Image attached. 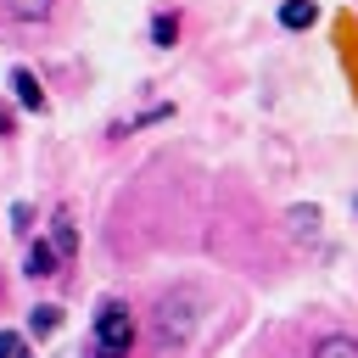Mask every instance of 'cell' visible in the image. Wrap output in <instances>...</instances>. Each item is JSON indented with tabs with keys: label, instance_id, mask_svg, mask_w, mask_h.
Wrapping results in <instances>:
<instances>
[{
	"label": "cell",
	"instance_id": "1",
	"mask_svg": "<svg viewBox=\"0 0 358 358\" xmlns=\"http://www.w3.org/2000/svg\"><path fill=\"white\" fill-rule=\"evenodd\" d=\"M196 319H201V291L196 285H173L162 302H157V341L168 352H179L190 336H196Z\"/></svg>",
	"mask_w": 358,
	"mask_h": 358
},
{
	"label": "cell",
	"instance_id": "2",
	"mask_svg": "<svg viewBox=\"0 0 358 358\" xmlns=\"http://www.w3.org/2000/svg\"><path fill=\"white\" fill-rule=\"evenodd\" d=\"M129 347H134V313L123 308V302H106L101 313H95V330H90V358H129Z\"/></svg>",
	"mask_w": 358,
	"mask_h": 358
},
{
	"label": "cell",
	"instance_id": "3",
	"mask_svg": "<svg viewBox=\"0 0 358 358\" xmlns=\"http://www.w3.org/2000/svg\"><path fill=\"white\" fill-rule=\"evenodd\" d=\"M285 235H291L296 246H319V235H324V213H319L313 201L285 207Z\"/></svg>",
	"mask_w": 358,
	"mask_h": 358
},
{
	"label": "cell",
	"instance_id": "4",
	"mask_svg": "<svg viewBox=\"0 0 358 358\" xmlns=\"http://www.w3.org/2000/svg\"><path fill=\"white\" fill-rule=\"evenodd\" d=\"M313 22H319V0H285V6H280V28L302 34V28H313Z\"/></svg>",
	"mask_w": 358,
	"mask_h": 358
},
{
	"label": "cell",
	"instance_id": "5",
	"mask_svg": "<svg viewBox=\"0 0 358 358\" xmlns=\"http://www.w3.org/2000/svg\"><path fill=\"white\" fill-rule=\"evenodd\" d=\"M11 90H17V101H22L28 112H45V90H39V78H34L28 67H11Z\"/></svg>",
	"mask_w": 358,
	"mask_h": 358
},
{
	"label": "cell",
	"instance_id": "6",
	"mask_svg": "<svg viewBox=\"0 0 358 358\" xmlns=\"http://www.w3.org/2000/svg\"><path fill=\"white\" fill-rule=\"evenodd\" d=\"M50 246L62 252V263H67V257L78 252V229H73V213H67V207H62V213L50 218Z\"/></svg>",
	"mask_w": 358,
	"mask_h": 358
},
{
	"label": "cell",
	"instance_id": "7",
	"mask_svg": "<svg viewBox=\"0 0 358 358\" xmlns=\"http://www.w3.org/2000/svg\"><path fill=\"white\" fill-rule=\"evenodd\" d=\"M56 268H62V252H56L50 241H34V246H28V274L45 280V274H56Z\"/></svg>",
	"mask_w": 358,
	"mask_h": 358
},
{
	"label": "cell",
	"instance_id": "8",
	"mask_svg": "<svg viewBox=\"0 0 358 358\" xmlns=\"http://www.w3.org/2000/svg\"><path fill=\"white\" fill-rule=\"evenodd\" d=\"M56 330H62V308H56V302H39V308L28 313V336L45 341V336H56Z\"/></svg>",
	"mask_w": 358,
	"mask_h": 358
},
{
	"label": "cell",
	"instance_id": "9",
	"mask_svg": "<svg viewBox=\"0 0 358 358\" xmlns=\"http://www.w3.org/2000/svg\"><path fill=\"white\" fill-rule=\"evenodd\" d=\"M313 358H358V341H352V336H324Z\"/></svg>",
	"mask_w": 358,
	"mask_h": 358
},
{
	"label": "cell",
	"instance_id": "10",
	"mask_svg": "<svg viewBox=\"0 0 358 358\" xmlns=\"http://www.w3.org/2000/svg\"><path fill=\"white\" fill-rule=\"evenodd\" d=\"M151 39H157V45H173V39H179V17H173V11H162V17L151 22Z\"/></svg>",
	"mask_w": 358,
	"mask_h": 358
},
{
	"label": "cell",
	"instance_id": "11",
	"mask_svg": "<svg viewBox=\"0 0 358 358\" xmlns=\"http://www.w3.org/2000/svg\"><path fill=\"white\" fill-rule=\"evenodd\" d=\"M50 6H56V0H11V11H17L22 22H39V17H50Z\"/></svg>",
	"mask_w": 358,
	"mask_h": 358
},
{
	"label": "cell",
	"instance_id": "12",
	"mask_svg": "<svg viewBox=\"0 0 358 358\" xmlns=\"http://www.w3.org/2000/svg\"><path fill=\"white\" fill-rule=\"evenodd\" d=\"M0 358H28V336H17V330H0Z\"/></svg>",
	"mask_w": 358,
	"mask_h": 358
},
{
	"label": "cell",
	"instance_id": "13",
	"mask_svg": "<svg viewBox=\"0 0 358 358\" xmlns=\"http://www.w3.org/2000/svg\"><path fill=\"white\" fill-rule=\"evenodd\" d=\"M28 224H34V207H28V201H17V207H11V229H17V235H22V229H28Z\"/></svg>",
	"mask_w": 358,
	"mask_h": 358
},
{
	"label": "cell",
	"instance_id": "14",
	"mask_svg": "<svg viewBox=\"0 0 358 358\" xmlns=\"http://www.w3.org/2000/svg\"><path fill=\"white\" fill-rule=\"evenodd\" d=\"M11 134V112H6V101H0V140Z\"/></svg>",
	"mask_w": 358,
	"mask_h": 358
},
{
	"label": "cell",
	"instance_id": "15",
	"mask_svg": "<svg viewBox=\"0 0 358 358\" xmlns=\"http://www.w3.org/2000/svg\"><path fill=\"white\" fill-rule=\"evenodd\" d=\"M352 207H358V201H352Z\"/></svg>",
	"mask_w": 358,
	"mask_h": 358
}]
</instances>
